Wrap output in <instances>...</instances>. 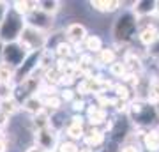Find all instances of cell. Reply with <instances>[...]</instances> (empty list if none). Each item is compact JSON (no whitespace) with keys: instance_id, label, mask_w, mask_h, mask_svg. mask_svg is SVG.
Segmentation results:
<instances>
[{"instance_id":"obj_16","label":"cell","mask_w":159,"mask_h":152,"mask_svg":"<svg viewBox=\"0 0 159 152\" xmlns=\"http://www.w3.org/2000/svg\"><path fill=\"white\" fill-rule=\"evenodd\" d=\"M89 118H90V124H101L106 120V112L101 108H89Z\"/></svg>"},{"instance_id":"obj_4","label":"cell","mask_w":159,"mask_h":152,"mask_svg":"<svg viewBox=\"0 0 159 152\" xmlns=\"http://www.w3.org/2000/svg\"><path fill=\"white\" fill-rule=\"evenodd\" d=\"M57 145V135L51 127H44V129L37 131V147L43 150H51Z\"/></svg>"},{"instance_id":"obj_17","label":"cell","mask_w":159,"mask_h":152,"mask_svg":"<svg viewBox=\"0 0 159 152\" xmlns=\"http://www.w3.org/2000/svg\"><path fill=\"white\" fill-rule=\"evenodd\" d=\"M34 124H35V127H37V131L44 129V127H50V115H48L46 110H43V112H39L35 115Z\"/></svg>"},{"instance_id":"obj_15","label":"cell","mask_w":159,"mask_h":152,"mask_svg":"<svg viewBox=\"0 0 159 152\" xmlns=\"http://www.w3.org/2000/svg\"><path fill=\"white\" fill-rule=\"evenodd\" d=\"M0 112H4L9 117V115H12V113H16L18 110H20V103L12 97V99H6V101H0Z\"/></svg>"},{"instance_id":"obj_24","label":"cell","mask_w":159,"mask_h":152,"mask_svg":"<svg viewBox=\"0 0 159 152\" xmlns=\"http://www.w3.org/2000/svg\"><path fill=\"white\" fill-rule=\"evenodd\" d=\"M58 152H80V147L73 141H64L58 145Z\"/></svg>"},{"instance_id":"obj_26","label":"cell","mask_w":159,"mask_h":152,"mask_svg":"<svg viewBox=\"0 0 159 152\" xmlns=\"http://www.w3.org/2000/svg\"><path fill=\"white\" fill-rule=\"evenodd\" d=\"M115 90H117V96H119V99H122V101H125V99L129 97V89H127V87H124V85H117V87H115Z\"/></svg>"},{"instance_id":"obj_5","label":"cell","mask_w":159,"mask_h":152,"mask_svg":"<svg viewBox=\"0 0 159 152\" xmlns=\"http://www.w3.org/2000/svg\"><path fill=\"white\" fill-rule=\"evenodd\" d=\"M66 37L73 44H81L87 39V28L81 23H71L66 30Z\"/></svg>"},{"instance_id":"obj_32","label":"cell","mask_w":159,"mask_h":152,"mask_svg":"<svg viewBox=\"0 0 159 152\" xmlns=\"http://www.w3.org/2000/svg\"><path fill=\"white\" fill-rule=\"evenodd\" d=\"M7 122H9V117L4 112H0V127H6Z\"/></svg>"},{"instance_id":"obj_20","label":"cell","mask_w":159,"mask_h":152,"mask_svg":"<svg viewBox=\"0 0 159 152\" xmlns=\"http://www.w3.org/2000/svg\"><path fill=\"white\" fill-rule=\"evenodd\" d=\"M67 136L69 138H73V140H83V136H85V131L81 126H69L67 127Z\"/></svg>"},{"instance_id":"obj_29","label":"cell","mask_w":159,"mask_h":152,"mask_svg":"<svg viewBox=\"0 0 159 152\" xmlns=\"http://www.w3.org/2000/svg\"><path fill=\"white\" fill-rule=\"evenodd\" d=\"M85 108V101L83 99H80V101H73V110L74 112H81Z\"/></svg>"},{"instance_id":"obj_21","label":"cell","mask_w":159,"mask_h":152,"mask_svg":"<svg viewBox=\"0 0 159 152\" xmlns=\"http://www.w3.org/2000/svg\"><path fill=\"white\" fill-rule=\"evenodd\" d=\"M124 64H125V66H129L133 71H140V69H142V62H140V58H138L134 53H127V55H125V62Z\"/></svg>"},{"instance_id":"obj_31","label":"cell","mask_w":159,"mask_h":152,"mask_svg":"<svg viewBox=\"0 0 159 152\" xmlns=\"http://www.w3.org/2000/svg\"><path fill=\"white\" fill-rule=\"evenodd\" d=\"M83 120H85V118L81 117V115H74L73 117V126H81V127H83Z\"/></svg>"},{"instance_id":"obj_8","label":"cell","mask_w":159,"mask_h":152,"mask_svg":"<svg viewBox=\"0 0 159 152\" xmlns=\"http://www.w3.org/2000/svg\"><path fill=\"white\" fill-rule=\"evenodd\" d=\"M157 39H159V32L156 30V27H145L142 32H140V41L147 46L156 44Z\"/></svg>"},{"instance_id":"obj_33","label":"cell","mask_w":159,"mask_h":152,"mask_svg":"<svg viewBox=\"0 0 159 152\" xmlns=\"http://www.w3.org/2000/svg\"><path fill=\"white\" fill-rule=\"evenodd\" d=\"M25 152H44V150H43V149H39L37 145H34V147H29Z\"/></svg>"},{"instance_id":"obj_12","label":"cell","mask_w":159,"mask_h":152,"mask_svg":"<svg viewBox=\"0 0 159 152\" xmlns=\"http://www.w3.org/2000/svg\"><path fill=\"white\" fill-rule=\"evenodd\" d=\"M85 46L90 53H99V51L102 50V41H101V37H97V35H87Z\"/></svg>"},{"instance_id":"obj_18","label":"cell","mask_w":159,"mask_h":152,"mask_svg":"<svg viewBox=\"0 0 159 152\" xmlns=\"http://www.w3.org/2000/svg\"><path fill=\"white\" fill-rule=\"evenodd\" d=\"M60 104H62V101H60V97H57V96H48L46 99H43V106H44V110L48 108V110L58 112Z\"/></svg>"},{"instance_id":"obj_35","label":"cell","mask_w":159,"mask_h":152,"mask_svg":"<svg viewBox=\"0 0 159 152\" xmlns=\"http://www.w3.org/2000/svg\"><path fill=\"white\" fill-rule=\"evenodd\" d=\"M0 152H7V145H6V141L0 138Z\"/></svg>"},{"instance_id":"obj_10","label":"cell","mask_w":159,"mask_h":152,"mask_svg":"<svg viewBox=\"0 0 159 152\" xmlns=\"http://www.w3.org/2000/svg\"><path fill=\"white\" fill-rule=\"evenodd\" d=\"M143 143H145V147H147V150L157 152L159 150V133L157 131H150V133H147L145 138H143Z\"/></svg>"},{"instance_id":"obj_37","label":"cell","mask_w":159,"mask_h":152,"mask_svg":"<svg viewBox=\"0 0 159 152\" xmlns=\"http://www.w3.org/2000/svg\"><path fill=\"white\" fill-rule=\"evenodd\" d=\"M156 108H157V113H159V101H157V106H156Z\"/></svg>"},{"instance_id":"obj_27","label":"cell","mask_w":159,"mask_h":152,"mask_svg":"<svg viewBox=\"0 0 159 152\" xmlns=\"http://www.w3.org/2000/svg\"><path fill=\"white\" fill-rule=\"evenodd\" d=\"M7 11H9L7 4H6V2H0V27H2V21H4V18H6Z\"/></svg>"},{"instance_id":"obj_11","label":"cell","mask_w":159,"mask_h":152,"mask_svg":"<svg viewBox=\"0 0 159 152\" xmlns=\"http://www.w3.org/2000/svg\"><path fill=\"white\" fill-rule=\"evenodd\" d=\"M83 140L87 141V145L90 147H97V145H101L102 140H104V136H102L101 131H97V129H92L89 131V133H85V136H83Z\"/></svg>"},{"instance_id":"obj_23","label":"cell","mask_w":159,"mask_h":152,"mask_svg":"<svg viewBox=\"0 0 159 152\" xmlns=\"http://www.w3.org/2000/svg\"><path fill=\"white\" fill-rule=\"evenodd\" d=\"M55 53H57L62 60H66V57L71 55V46L67 44V43H60V44L57 46V50H55Z\"/></svg>"},{"instance_id":"obj_22","label":"cell","mask_w":159,"mask_h":152,"mask_svg":"<svg viewBox=\"0 0 159 152\" xmlns=\"http://www.w3.org/2000/svg\"><path fill=\"white\" fill-rule=\"evenodd\" d=\"M99 62L101 64H110V66H111V64L115 62V51L113 50H101L99 51Z\"/></svg>"},{"instance_id":"obj_3","label":"cell","mask_w":159,"mask_h":152,"mask_svg":"<svg viewBox=\"0 0 159 152\" xmlns=\"http://www.w3.org/2000/svg\"><path fill=\"white\" fill-rule=\"evenodd\" d=\"M27 51L23 50L18 43H9V44H4V53H2V58H4V64L11 66V67H20L23 64V60L27 58Z\"/></svg>"},{"instance_id":"obj_7","label":"cell","mask_w":159,"mask_h":152,"mask_svg":"<svg viewBox=\"0 0 159 152\" xmlns=\"http://www.w3.org/2000/svg\"><path fill=\"white\" fill-rule=\"evenodd\" d=\"M23 110H25V112H29V113H32V115H37L39 112L44 110V106H43V99H39L37 94L27 97V99L23 101Z\"/></svg>"},{"instance_id":"obj_9","label":"cell","mask_w":159,"mask_h":152,"mask_svg":"<svg viewBox=\"0 0 159 152\" xmlns=\"http://www.w3.org/2000/svg\"><path fill=\"white\" fill-rule=\"evenodd\" d=\"M90 6L96 9V11H101V12H113L120 7V2L119 0H110V2H101V0H94L90 2Z\"/></svg>"},{"instance_id":"obj_6","label":"cell","mask_w":159,"mask_h":152,"mask_svg":"<svg viewBox=\"0 0 159 152\" xmlns=\"http://www.w3.org/2000/svg\"><path fill=\"white\" fill-rule=\"evenodd\" d=\"M50 23H51V16L43 12L41 9H35V11H32L29 14V27H34L37 30H41V32L46 27H50Z\"/></svg>"},{"instance_id":"obj_25","label":"cell","mask_w":159,"mask_h":152,"mask_svg":"<svg viewBox=\"0 0 159 152\" xmlns=\"http://www.w3.org/2000/svg\"><path fill=\"white\" fill-rule=\"evenodd\" d=\"M148 101H154V103L159 101V83L150 87V90H148Z\"/></svg>"},{"instance_id":"obj_13","label":"cell","mask_w":159,"mask_h":152,"mask_svg":"<svg viewBox=\"0 0 159 152\" xmlns=\"http://www.w3.org/2000/svg\"><path fill=\"white\" fill-rule=\"evenodd\" d=\"M60 6H62V2H58V0H53V2H50V0H43V2H39V9L43 12H46V14H55V12L60 9Z\"/></svg>"},{"instance_id":"obj_30","label":"cell","mask_w":159,"mask_h":152,"mask_svg":"<svg viewBox=\"0 0 159 152\" xmlns=\"http://www.w3.org/2000/svg\"><path fill=\"white\" fill-rule=\"evenodd\" d=\"M71 81H73V74H62L60 80H58V83H62V85H69Z\"/></svg>"},{"instance_id":"obj_28","label":"cell","mask_w":159,"mask_h":152,"mask_svg":"<svg viewBox=\"0 0 159 152\" xmlns=\"http://www.w3.org/2000/svg\"><path fill=\"white\" fill-rule=\"evenodd\" d=\"M73 97H74V94H73V90H69V89H66V90H64V92H62V99H64V101H71V103H73V101H74Z\"/></svg>"},{"instance_id":"obj_1","label":"cell","mask_w":159,"mask_h":152,"mask_svg":"<svg viewBox=\"0 0 159 152\" xmlns=\"http://www.w3.org/2000/svg\"><path fill=\"white\" fill-rule=\"evenodd\" d=\"M23 28H25V20H23V16H20L12 9H9L6 18H4V21H2V27H0V43L2 44L18 43Z\"/></svg>"},{"instance_id":"obj_19","label":"cell","mask_w":159,"mask_h":152,"mask_svg":"<svg viewBox=\"0 0 159 152\" xmlns=\"http://www.w3.org/2000/svg\"><path fill=\"white\" fill-rule=\"evenodd\" d=\"M110 73L113 74V76L124 78L125 74H127V66H125L124 62H117V60H115V62L110 66Z\"/></svg>"},{"instance_id":"obj_36","label":"cell","mask_w":159,"mask_h":152,"mask_svg":"<svg viewBox=\"0 0 159 152\" xmlns=\"http://www.w3.org/2000/svg\"><path fill=\"white\" fill-rule=\"evenodd\" d=\"M2 53H4V44L0 43V64H2V60H4V58H2Z\"/></svg>"},{"instance_id":"obj_34","label":"cell","mask_w":159,"mask_h":152,"mask_svg":"<svg viewBox=\"0 0 159 152\" xmlns=\"http://www.w3.org/2000/svg\"><path fill=\"white\" fill-rule=\"evenodd\" d=\"M122 152H138V150H136V147L127 145V147H124V149H122Z\"/></svg>"},{"instance_id":"obj_14","label":"cell","mask_w":159,"mask_h":152,"mask_svg":"<svg viewBox=\"0 0 159 152\" xmlns=\"http://www.w3.org/2000/svg\"><path fill=\"white\" fill-rule=\"evenodd\" d=\"M12 80H14V67L7 64H0V85L11 83Z\"/></svg>"},{"instance_id":"obj_2","label":"cell","mask_w":159,"mask_h":152,"mask_svg":"<svg viewBox=\"0 0 159 152\" xmlns=\"http://www.w3.org/2000/svg\"><path fill=\"white\" fill-rule=\"evenodd\" d=\"M18 44L21 46L27 53L43 51V48H44V44H46V35H44V32H41L37 28L25 25L21 35H20V39H18Z\"/></svg>"}]
</instances>
